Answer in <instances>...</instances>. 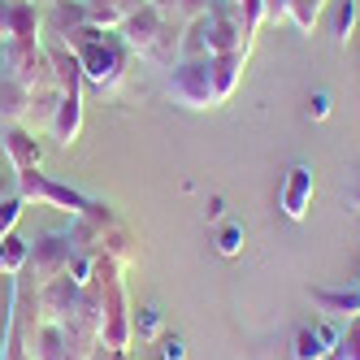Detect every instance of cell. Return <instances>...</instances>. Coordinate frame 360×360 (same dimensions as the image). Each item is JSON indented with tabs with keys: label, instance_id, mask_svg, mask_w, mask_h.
<instances>
[{
	"label": "cell",
	"instance_id": "cell-20",
	"mask_svg": "<svg viewBox=\"0 0 360 360\" xmlns=\"http://www.w3.org/2000/svg\"><path fill=\"white\" fill-rule=\"evenodd\" d=\"M22 209H27V200H22L18 191L0 200V239H5V235H13V230H18V221H22Z\"/></svg>",
	"mask_w": 360,
	"mask_h": 360
},
{
	"label": "cell",
	"instance_id": "cell-11",
	"mask_svg": "<svg viewBox=\"0 0 360 360\" xmlns=\"http://www.w3.org/2000/svg\"><path fill=\"white\" fill-rule=\"evenodd\" d=\"M79 131H83V87H74V91H61V105H57V117L48 126V135L61 148H70L79 139Z\"/></svg>",
	"mask_w": 360,
	"mask_h": 360
},
{
	"label": "cell",
	"instance_id": "cell-7",
	"mask_svg": "<svg viewBox=\"0 0 360 360\" xmlns=\"http://www.w3.org/2000/svg\"><path fill=\"white\" fill-rule=\"evenodd\" d=\"M313 195H317V174H313V165H291L287 178H282V191H278V209L287 213L291 221H304L308 209H313Z\"/></svg>",
	"mask_w": 360,
	"mask_h": 360
},
{
	"label": "cell",
	"instance_id": "cell-8",
	"mask_svg": "<svg viewBox=\"0 0 360 360\" xmlns=\"http://www.w3.org/2000/svg\"><path fill=\"white\" fill-rule=\"evenodd\" d=\"M5 157H9V169L13 174H22V169H39V161H44V148H39V135L31 131V126H22V122H13V126H5Z\"/></svg>",
	"mask_w": 360,
	"mask_h": 360
},
{
	"label": "cell",
	"instance_id": "cell-25",
	"mask_svg": "<svg viewBox=\"0 0 360 360\" xmlns=\"http://www.w3.org/2000/svg\"><path fill=\"white\" fill-rule=\"evenodd\" d=\"M187 356V343L178 339V334H165L161 339V360H183Z\"/></svg>",
	"mask_w": 360,
	"mask_h": 360
},
{
	"label": "cell",
	"instance_id": "cell-1",
	"mask_svg": "<svg viewBox=\"0 0 360 360\" xmlns=\"http://www.w3.org/2000/svg\"><path fill=\"white\" fill-rule=\"evenodd\" d=\"M248 57H183L169 70V100L183 109H217L235 96Z\"/></svg>",
	"mask_w": 360,
	"mask_h": 360
},
{
	"label": "cell",
	"instance_id": "cell-19",
	"mask_svg": "<svg viewBox=\"0 0 360 360\" xmlns=\"http://www.w3.org/2000/svg\"><path fill=\"white\" fill-rule=\"evenodd\" d=\"M356 18H360V5L356 0H339V9L330 18V31H334V44H347L352 31H356Z\"/></svg>",
	"mask_w": 360,
	"mask_h": 360
},
{
	"label": "cell",
	"instance_id": "cell-4",
	"mask_svg": "<svg viewBox=\"0 0 360 360\" xmlns=\"http://www.w3.org/2000/svg\"><path fill=\"white\" fill-rule=\"evenodd\" d=\"M0 70L18 79L22 87H57L53 83V61H48L44 39H5L0 44Z\"/></svg>",
	"mask_w": 360,
	"mask_h": 360
},
{
	"label": "cell",
	"instance_id": "cell-2",
	"mask_svg": "<svg viewBox=\"0 0 360 360\" xmlns=\"http://www.w3.org/2000/svg\"><path fill=\"white\" fill-rule=\"evenodd\" d=\"M256 31L243 22L235 0H213V9L187 22L183 31V57H248Z\"/></svg>",
	"mask_w": 360,
	"mask_h": 360
},
{
	"label": "cell",
	"instance_id": "cell-28",
	"mask_svg": "<svg viewBox=\"0 0 360 360\" xmlns=\"http://www.w3.org/2000/svg\"><path fill=\"white\" fill-rule=\"evenodd\" d=\"M356 209H360V191H356Z\"/></svg>",
	"mask_w": 360,
	"mask_h": 360
},
{
	"label": "cell",
	"instance_id": "cell-13",
	"mask_svg": "<svg viewBox=\"0 0 360 360\" xmlns=\"http://www.w3.org/2000/svg\"><path fill=\"white\" fill-rule=\"evenodd\" d=\"M139 5H143V0H83V13H87L91 27H100V31H122V22L131 18Z\"/></svg>",
	"mask_w": 360,
	"mask_h": 360
},
{
	"label": "cell",
	"instance_id": "cell-16",
	"mask_svg": "<svg viewBox=\"0 0 360 360\" xmlns=\"http://www.w3.org/2000/svg\"><path fill=\"white\" fill-rule=\"evenodd\" d=\"M44 18L31 0H9V39H44Z\"/></svg>",
	"mask_w": 360,
	"mask_h": 360
},
{
	"label": "cell",
	"instance_id": "cell-17",
	"mask_svg": "<svg viewBox=\"0 0 360 360\" xmlns=\"http://www.w3.org/2000/svg\"><path fill=\"white\" fill-rule=\"evenodd\" d=\"M27 261H31V243H22L18 235L0 239V274L5 278H18L22 269H27Z\"/></svg>",
	"mask_w": 360,
	"mask_h": 360
},
{
	"label": "cell",
	"instance_id": "cell-27",
	"mask_svg": "<svg viewBox=\"0 0 360 360\" xmlns=\"http://www.w3.org/2000/svg\"><path fill=\"white\" fill-rule=\"evenodd\" d=\"M5 195H13V178L0 174V200H5Z\"/></svg>",
	"mask_w": 360,
	"mask_h": 360
},
{
	"label": "cell",
	"instance_id": "cell-5",
	"mask_svg": "<svg viewBox=\"0 0 360 360\" xmlns=\"http://www.w3.org/2000/svg\"><path fill=\"white\" fill-rule=\"evenodd\" d=\"M13 191L22 200H35V204H48V209H61V213H74V217H83L91 209V200L83 191H74L65 183H57V178H48L39 169H22L13 174Z\"/></svg>",
	"mask_w": 360,
	"mask_h": 360
},
{
	"label": "cell",
	"instance_id": "cell-10",
	"mask_svg": "<svg viewBox=\"0 0 360 360\" xmlns=\"http://www.w3.org/2000/svg\"><path fill=\"white\" fill-rule=\"evenodd\" d=\"M334 339H339V330H334L330 321L300 326L295 339H291V360H326L334 352Z\"/></svg>",
	"mask_w": 360,
	"mask_h": 360
},
{
	"label": "cell",
	"instance_id": "cell-21",
	"mask_svg": "<svg viewBox=\"0 0 360 360\" xmlns=\"http://www.w3.org/2000/svg\"><path fill=\"white\" fill-rule=\"evenodd\" d=\"M213 243H217L221 256H239V252H243V226H239V221H226V226L217 230Z\"/></svg>",
	"mask_w": 360,
	"mask_h": 360
},
{
	"label": "cell",
	"instance_id": "cell-9",
	"mask_svg": "<svg viewBox=\"0 0 360 360\" xmlns=\"http://www.w3.org/2000/svg\"><path fill=\"white\" fill-rule=\"evenodd\" d=\"M321 13L326 9L317 5V0H265V22H291L300 35H313Z\"/></svg>",
	"mask_w": 360,
	"mask_h": 360
},
{
	"label": "cell",
	"instance_id": "cell-15",
	"mask_svg": "<svg viewBox=\"0 0 360 360\" xmlns=\"http://www.w3.org/2000/svg\"><path fill=\"white\" fill-rule=\"evenodd\" d=\"M57 105H61V87H35L31 91V109H27V122L22 126H31V131H48L57 117Z\"/></svg>",
	"mask_w": 360,
	"mask_h": 360
},
{
	"label": "cell",
	"instance_id": "cell-6",
	"mask_svg": "<svg viewBox=\"0 0 360 360\" xmlns=\"http://www.w3.org/2000/svg\"><path fill=\"white\" fill-rule=\"evenodd\" d=\"M74 235H65V230H48V235L31 248V269H35V282H48V278H61L74 261Z\"/></svg>",
	"mask_w": 360,
	"mask_h": 360
},
{
	"label": "cell",
	"instance_id": "cell-22",
	"mask_svg": "<svg viewBox=\"0 0 360 360\" xmlns=\"http://www.w3.org/2000/svg\"><path fill=\"white\" fill-rule=\"evenodd\" d=\"M135 334H139V339H161V313H157V308H139Z\"/></svg>",
	"mask_w": 360,
	"mask_h": 360
},
{
	"label": "cell",
	"instance_id": "cell-18",
	"mask_svg": "<svg viewBox=\"0 0 360 360\" xmlns=\"http://www.w3.org/2000/svg\"><path fill=\"white\" fill-rule=\"evenodd\" d=\"M326 360H360V317H352L343 330H339V339H334V352Z\"/></svg>",
	"mask_w": 360,
	"mask_h": 360
},
{
	"label": "cell",
	"instance_id": "cell-26",
	"mask_svg": "<svg viewBox=\"0 0 360 360\" xmlns=\"http://www.w3.org/2000/svg\"><path fill=\"white\" fill-rule=\"evenodd\" d=\"M221 213H226V200L213 195V200H209V217H221Z\"/></svg>",
	"mask_w": 360,
	"mask_h": 360
},
{
	"label": "cell",
	"instance_id": "cell-24",
	"mask_svg": "<svg viewBox=\"0 0 360 360\" xmlns=\"http://www.w3.org/2000/svg\"><path fill=\"white\" fill-rule=\"evenodd\" d=\"M330 105H334L330 91H313V96H308V117H313V122H326V117H330Z\"/></svg>",
	"mask_w": 360,
	"mask_h": 360
},
{
	"label": "cell",
	"instance_id": "cell-14",
	"mask_svg": "<svg viewBox=\"0 0 360 360\" xmlns=\"http://www.w3.org/2000/svg\"><path fill=\"white\" fill-rule=\"evenodd\" d=\"M27 109H31V87H22L18 79H9L0 70V122L13 126V122H27Z\"/></svg>",
	"mask_w": 360,
	"mask_h": 360
},
{
	"label": "cell",
	"instance_id": "cell-23",
	"mask_svg": "<svg viewBox=\"0 0 360 360\" xmlns=\"http://www.w3.org/2000/svg\"><path fill=\"white\" fill-rule=\"evenodd\" d=\"M235 5H239V13H243V22L252 31L265 27V0H235Z\"/></svg>",
	"mask_w": 360,
	"mask_h": 360
},
{
	"label": "cell",
	"instance_id": "cell-3",
	"mask_svg": "<svg viewBox=\"0 0 360 360\" xmlns=\"http://www.w3.org/2000/svg\"><path fill=\"white\" fill-rule=\"evenodd\" d=\"M74 57H79V70H83V83L100 96H117L122 83H126V61H131V48L122 44L117 31H91L79 48H74Z\"/></svg>",
	"mask_w": 360,
	"mask_h": 360
},
{
	"label": "cell",
	"instance_id": "cell-12",
	"mask_svg": "<svg viewBox=\"0 0 360 360\" xmlns=\"http://www.w3.org/2000/svg\"><path fill=\"white\" fill-rule=\"evenodd\" d=\"M308 300H313V308L326 313V317H343V321L360 317V282L356 287H334V291L330 287H313Z\"/></svg>",
	"mask_w": 360,
	"mask_h": 360
}]
</instances>
